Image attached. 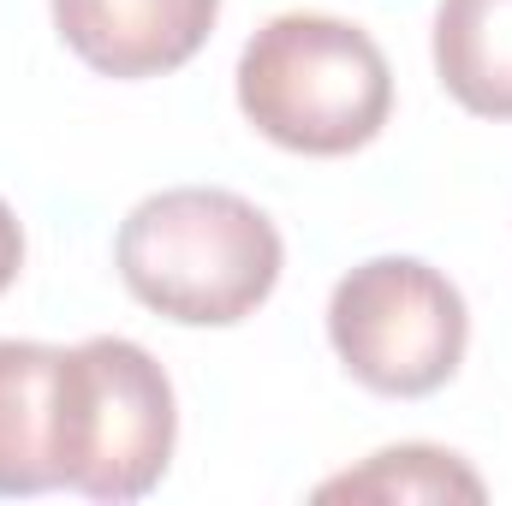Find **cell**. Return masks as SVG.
I'll return each instance as SVG.
<instances>
[{"label": "cell", "mask_w": 512, "mask_h": 506, "mask_svg": "<svg viewBox=\"0 0 512 506\" xmlns=\"http://www.w3.org/2000/svg\"><path fill=\"white\" fill-rule=\"evenodd\" d=\"M120 280L179 328H233L280 286L286 245L251 197L221 185L155 191L120 221Z\"/></svg>", "instance_id": "6da1fadb"}, {"label": "cell", "mask_w": 512, "mask_h": 506, "mask_svg": "<svg viewBox=\"0 0 512 506\" xmlns=\"http://www.w3.org/2000/svg\"><path fill=\"white\" fill-rule=\"evenodd\" d=\"M239 108L292 155H352L393 114V66L352 18L280 12L239 54Z\"/></svg>", "instance_id": "7a4b0ae2"}, {"label": "cell", "mask_w": 512, "mask_h": 506, "mask_svg": "<svg viewBox=\"0 0 512 506\" xmlns=\"http://www.w3.org/2000/svg\"><path fill=\"white\" fill-rule=\"evenodd\" d=\"M179 441V405L167 370L120 334H96L84 346H60L54 381V465L60 489L90 501L149 495Z\"/></svg>", "instance_id": "3957f363"}, {"label": "cell", "mask_w": 512, "mask_h": 506, "mask_svg": "<svg viewBox=\"0 0 512 506\" xmlns=\"http://www.w3.org/2000/svg\"><path fill=\"white\" fill-rule=\"evenodd\" d=\"M328 346L370 393L423 399L459 376L471 310L441 268L417 256H370L340 274L328 298Z\"/></svg>", "instance_id": "277c9868"}, {"label": "cell", "mask_w": 512, "mask_h": 506, "mask_svg": "<svg viewBox=\"0 0 512 506\" xmlns=\"http://www.w3.org/2000/svg\"><path fill=\"white\" fill-rule=\"evenodd\" d=\"M221 0H54L60 42L102 78L179 72L215 30Z\"/></svg>", "instance_id": "5b68a950"}, {"label": "cell", "mask_w": 512, "mask_h": 506, "mask_svg": "<svg viewBox=\"0 0 512 506\" xmlns=\"http://www.w3.org/2000/svg\"><path fill=\"white\" fill-rule=\"evenodd\" d=\"M54 381H60V346L0 340V495L60 489Z\"/></svg>", "instance_id": "8992f818"}, {"label": "cell", "mask_w": 512, "mask_h": 506, "mask_svg": "<svg viewBox=\"0 0 512 506\" xmlns=\"http://www.w3.org/2000/svg\"><path fill=\"white\" fill-rule=\"evenodd\" d=\"M435 78L477 120H512V0H441Z\"/></svg>", "instance_id": "52a82bcc"}, {"label": "cell", "mask_w": 512, "mask_h": 506, "mask_svg": "<svg viewBox=\"0 0 512 506\" xmlns=\"http://www.w3.org/2000/svg\"><path fill=\"white\" fill-rule=\"evenodd\" d=\"M316 495L322 501H483L489 489H483V477L459 453L411 441V447L370 453L358 471L328 477Z\"/></svg>", "instance_id": "ba28073f"}, {"label": "cell", "mask_w": 512, "mask_h": 506, "mask_svg": "<svg viewBox=\"0 0 512 506\" xmlns=\"http://www.w3.org/2000/svg\"><path fill=\"white\" fill-rule=\"evenodd\" d=\"M18 268H24V227H18V215L6 209V197H0V292L18 280Z\"/></svg>", "instance_id": "9c48e42d"}]
</instances>
